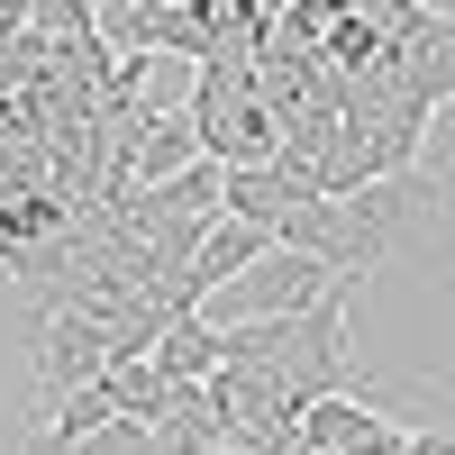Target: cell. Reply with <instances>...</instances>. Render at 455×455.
I'll list each match as a JSON object with an SVG mask.
<instances>
[{"instance_id": "obj_1", "label": "cell", "mask_w": 455, "mask_h": 455, "mask_svg": "<svg viewBox=\"0 0 455 455\" xmlns=\"http://www.w3.org/2000/svg\"><path fill=\"white\" fill-rule=\"evenodd\" d=\"M337 283H347L337 264H319V255H300V246H283V237H274V246H264L237 283H219L201 310H210L219 328H228V319H283V310H310V300H319V291H337Z\"/></svg>"}, {"instance_id": "obj_3", "label": "cell", "mask_w": 455, "mask_h": 455, "mask_svg": "<svg viewBox=\"0 0 455 455\" xmlns=\"http://www.w3.org/2000/svg\"><path fill=\"white\" fill-rule=\"evenodd\" d=\"M192 128H201V156H219V164H274L283 156V109L264 92L210 109V119H192Z\"/></svg>"}, {"instance_id": "obj_6", "label": "cell", "mask_w": 455, "mask_h": 455, "mask_svg": "<svg viewBox=\"0 0 455 455\" xmlns=\"http://www.w3.org/2000/svg\"><path fill=\"white\" fill-rule=\"evenodd\" d=\"M392 419L383 410H364L355 392H319V401H300V455H355V446H373Z\"/></svg>"}, {"instance_id": "obj_2", "label": "cell", "mask_w": 455, "mask_h": 455, "mask_svg": "<svg viewBox=\"0 0 455 455\" xmlns=\"http://www.w3.org/2000/svg\"><path fill=\"white\" fill-rule=\"evenodd\" d=\"M28 364H36V401H55L73 383H100L109 373V319L73 310V300H46V319L28 328Z\"/></svg>"}, {"instance_id": "obj_9", "label": "cell", "mask_w": 455, "mask_h": 455, "mask_svg": "<svg viewBox=\"0 0 455 455\" xmlns=\"http://www.w3.org/2000/svg\"><path fill=\"white\" fill-rule=\"evenodd\" d=\"M119 10H146V19H156V10H164V0H119Z\"/></svg>"}, {"instance_id": "obj_8", "label": "cell", "mask_w": 455, "mask_h": 455, "mask_svg": "<svg viewBox=\"0 0 455 455\" xmlns=\"http://www.w3.org/2000/svg\"><path fill=\"white\" fill-rule=\"evenodd\" d=\"M410 455H455V437L446 428H410Z\"/></svg>"}, {"instance_id": "obj_5", "label": "cell", "mask_w": 455, "mask_h": 455, "mask_svg": "<svg viewBox=\"0 0 455 455\" xmlns=\"http://www.w3.org/2000/svg\"><path fill=\"white\" fill-rule=\"evenodd\" d=\"M310 192H319V182H310V173H291L283 156H274V164H228L219 210H228V219H255V228H283V210H291V201H310Z\"/></svg>"}, {"instance_id": "obj_4", "label": "cell", "mask_w": 455, "mask_h": 455, "mask_svg": "<svg viewBox=\"0 0 455 455\" xmlns=\"http://www.w3.org/2000/svg\"><path fill=\"white\" fill-rule=\"evenodd\" d=\"M264 246H274V228H255V219H228V210H219V219L201 228L192 264H182V300L201 310V300H210L219 283H237V274H246V264H255Z\"/></svg>"}, {"instance_id": "obj_7", "label": "cell", "mask_w": 455, "mask_h": 455, "mask_svg": "<svg viewBox=\"0 0 455 455\" xmlns=\"http://www.w3.org/2000/svg\"><path fill=\"white\" fill-rule=\"evenodd\" d=\"M146 364H156L164 383H210V373H219V319L210 310H182L156 347H146Z\"/></svg>"}]
</instances>
